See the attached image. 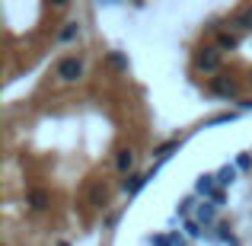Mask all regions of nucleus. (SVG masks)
Returning <instances> with one entry per match:
<instances>
[{
  "instance_id": "1",
  "label": "nucleus",
  "mask_w": 252,
  "mask_h": 246,
  "mask_svg": "<svg viewBox=\"0 0 252 246\" xmlns=\"http://www.w3.org/2000/svg\"><path fill=\"white\" fill-rule=\"evenodd\" d=\"M83 74V61L80 58H64L61 64H58V77H61V80H77V77Z\"/></svg>"
},
{
  "instance_id": "2",
  "label": "nucleus",
  "mask_w": 252,
  "mask_h": 246,
  "mask_svg": "<svg viewBox=\"0 0 252 246\" xmlns=\"http://www.w3.org/2000/svg\"><path fill=\"white\" fill-rule=\"evenodd\" d=\"M198 68H201V70H217V68H220V55L211 51V48H204V55L198 58Z\"/></svg>"
},
{
  "instance_id": "3",
  "label": "nucleus",
  "mask_w": 252,
  "mask_h": 246,
  "mask_svg": "<svg viewBox=\"0 0 252 246\" xmlns=\"http://www.w3.org/2000/svg\"><path fill=\"white\" fill-rule=\"evenodd\" d=\"M154 173H157V170H150L147 176H131V179H125L122 189L128 192V195H134V192H141V189H144V182H147V179H154Z\"/></svg>"
},
{
  "instance_id": "4",
  "label": "nucleus",
  "mask_w": 252,
  "mask_h": 246,
  "mask_svg": "<svg viewBox=\"0 0 252 246\" xmlns=\"http://www.w3.org/2000/svg\"><path fill=\"white\" fill-rule=\"evenodd\" d=\"M211 90L220 93V96H236V83L233 80H223V77H214V80H211Z\"/></svg>"
},
{
  "instance_id": "5",
  "label": "nucleus",
  "mask_w": 252,
  "mask_h": 246,
  "mask_svg": "<svg viewBox=\"0 0 252 246\" xmlns=\"http://www.w3.org/2000/svg\"><path fill=\"white\" fill-rule=\"evenodd\" d=\"M195 189L201 192L204 198H214L217 195V189H214V176H198V182H195Z\"/></svg>"
},
{
  "instance_id": "6",
  "label": "nucleus",
  "mask_w": 252,
  "mask_h": 246,
  "mask_svg": "<svg viewBox=\"0 0 252 246\" xmlns=\"http://www.w3.org/2000/svg\"><path fill=\"white\" fill-rule=\"evenodd\" d=\"M214 208H217L214 202H201V205H198V221L211 224V221H214Z\"/></svg>"
},
{
  "instance_id": "7",
  "label": "nucleus",
  "mask_w": 252,
  "mask_h": 246,
  "mask_svg": "<svg viewBox=\"0 0 252 246\" xmlns=\"http://www.w3.org/2000/svg\"><path fill=\"white\" fill-rule=\"evenodd\" d=\"M115 166H118V173H131V166H134V154H131V150H122Z\"/></svg>"
},
{
  "instance_id": "8",
  "label": "nucleus",
  "mask_w": 252,
  "mask_h": 246,
  "mask_svg": "<svg viewBox=\"0 0 252 246\" xmlns=\"http://www.w3.org/2000/svg\"><path fill=\"white\" fill-rule=\"evenodd\" d=\"M217 182L220 185H233L236 182V166H223V170L217 173Z\"/></svg>"
},
{
  "instance_id": "9",
  "label": "nucleus",
  "mask_w": 252,
  "mask_h": 246,
  "mask_svg": "<svg viewBox=\"0 0 252 246\" xmlns=\"http://www.w3.org/2000/svg\"><path fill=\"white\" fill-rule=\"evenodd\" d=\"M45 205H48V195H45V192H32V208L42 211Z\"/></svg>"
},
{
  "instance_id": "10",
  "label": "nucleus",
  "mask_w": 252,
  "mask_h": 246,
  "mask_svg": "<svg viewBox=\"0 0 252 246\" xmlns=\"http://www.w3.org/2000/svg\"><path fill=\"white\" fill-rule=\"evenodd\" d=\"M179 147V141H166V144H163V147H157V157H160V160H163V157H169L172 154V150H176Z\"/></svg>"
},
{
  "instance_id": "11",
  "label": "nucleus",
  "mask_w": 252,
  "mask_h": 246,
  "mask_svg": "<svg viewBox=\"0 0 252 246\" xmlns=\"http://www.w3.org/2000/svg\"><path fill=\"white\" fill-rule=\"evenodd\" d=\"M217 45H220V48H236V38L230 35V32H220V38H217Z\"/></svg>"
},
{
  "instance_id": "12",
  "label": "nucleus",
  "mask_w": 252,
  "mask_h": 246,
  "mask_svg": "<svg viewBox=\"0 0 252 246\" xmlns=\"http://www.w3.org/2000/svg\"><path fill=\"white\" fill-rule=\"evenodd\" d=\"M240 26H246V29H252V6H246V10L240 13V19H236Z\"/></svg>"
},
{
  "instance_id": "13",
  "label": "nucleus",
  "mask_w": 252,
  "mask_h": 246,
  "mask_svg": "<svg viewBox=\"0 0 252 246\" xmlns=\"http://www.w3.org/2000/svg\"><path fill=\"white\" fill-rule=\"evenodd\" d=\"M185 234L189 237H201V224L198 221H185Z\"/></svg>"
},
{
  "instance_id": "14",
  "label": "nucleus",
  "mask_w": 252,
  "mask_h": 246,
  "mask_svg": "<svg viewBox=\"0 0 252 246\" xmlns=\"http://www.w3.org/2000/svg\"><path fill=\"white\" fill-rule=\"evenodd\" d=\"M74 35H77V23H67V29L61 32V38H64V42H70Z\"/></svg>"
},
{
  "instance_id": "15",
  "label": "nucleus",
  "mask_w": 252,
  "mask_h": 246,
  "mask_svg": "<svg viewBox=\"0 0 252 246\" xmlns=\"http://www.w3.org/2000/svg\"><path fill=\"white\" fill-rule=\"evenodd\" d=\"M109 64H115L118 70H125V68H128V61H125L122 55H109Z\"/></svg>"
},
{
  "instance_id": "16",
  "label": "nucleus",
  "mask_w": 252,
  "mask_h": 246,
  "mask_svg": "<svg viewBox=\"0 0 252 246\" xmlns=\"http://www.w3.org/2000/svg\"><path fill=\"white\" fill-rule=\"evenodd\" d=\"M150 243H154V246H172V240H169V237H154V240H150Z\"/></svg>"
},
{
  "instance_id": "17",
  "label": "nucleus",
  "mask_w": 252,
  "mask_h": 246,
  "mask_svg": "<svg viewBox=\"0 0 252 246\" xmlns=\"http://www.w3.org/2000/svg\"><path fill=\"white\" fill-rule=\"evenodd\" d=\"M189 208H191V198H182V205H179V214H189Z\"/></svg>"
},
{
  "instance_id": "18",
  "label": "nucleus",
  "mask_w": 252,
  "mask_h": 246,
  "mask_svg": "<svg viewBox=\"0 0 252 246\" xmlns=\"http://www.w3.org/2000/svg\"><path fill=\"white\" fill-rule=\"evenodd\" d=\"M249 163H252V160H249V157H246V154H243V157H240V160H236V166H240V170H249Z\"/></svg>"
},
{
  "instance_id": "19",
  "label": "nucleus",
  "mask_w": 252,
  "mask_h": 246,
  "mask_svg": "<svg viewBox=\"0 0 252 246\" xmlns=\"http://www.w3.org/2000/svg\"><path fill=\"white\" fill-rule=\"evenodd\" d=\"M169 240H172V246H185V240L179 234H169Z\"/></svg>"
}]
</instances>
